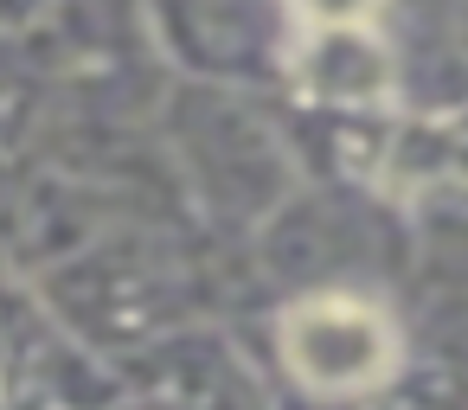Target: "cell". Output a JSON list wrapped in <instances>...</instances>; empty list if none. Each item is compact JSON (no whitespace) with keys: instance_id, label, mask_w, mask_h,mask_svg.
I'll return each instance as SVG.
<instances>
[{"instance_id":"obj_2","label":"cell","mask_w":468,"mask_h":410,"mask_svg":"<svg viewBox=\"0 0 468 410\" xmlns=\"http://www.w3.org/2000/svg\"><path fill=\"white\" fill-rule=\"evenodd\" d=\"M289 14L302 26V39L321 33H366L378 20V0H289Z\"/></svg>"},{"instance_id":"obj_1","label":"cell","mask_w":468,"mask_h":410,"mask_svg":"<svg viewBox=\"0 0 468 410\" xmlns=\"http://www.w3.org/2000/svg\"><path fill=\"white\" fill-rule=\"evenodd\" d=\"M282 359L314 397H359L391 378L398 327L359 295H314L282 321Z\"/></svg>"}]
</instances>
